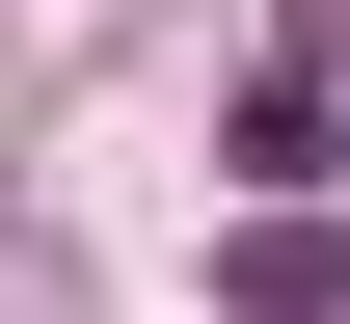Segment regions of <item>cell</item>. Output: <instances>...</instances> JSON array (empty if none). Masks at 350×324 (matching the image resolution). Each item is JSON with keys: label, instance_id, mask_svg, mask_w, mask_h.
Returning a JSON list of instances; mask_svg holds the SVG:
<instances>
[{"label": "cell", "instance_id": "obj_1", "mask_svg": "<svg viewBox=\"0 0 350 324\" xmlns=\"http://www.w3.org/2000/svg\"><path fill=\"white\" fill-rule=\"evenodd\" d=\"M350 297V243H323V189H269V216H243V324H323Z\"/></svg>", "mask_w": 350, "mask_h": 324}]
</instances>
